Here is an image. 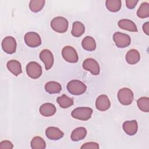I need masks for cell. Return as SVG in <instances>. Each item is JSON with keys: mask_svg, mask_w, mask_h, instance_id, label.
Wrapping results in <instances>:
<instances>
[{"mask_svg": "<svg viewBox=\"0 0 149 149\" xmlns=\"http://www.w3.org/2000/svg\"><path fill=\"white\" fill-rule=\"evenodd\" d=\"M56 102L62 108H68L73 104V100L69 97L66 94H63L58 97L56 99Z\"/></svg>", "mask_w": 149, "mask_h": 149, "instance_id": "obj_23", "label": "cell"}, {"mask_svg": "<svg viewBox=\"0 0 149 149\" xmlns=\"http://www.w3.org/2000/svg\"><path fill=\"white\" fill-rule=\"evenodd\" d=\"M111 106V102L109 98L105 94L99 95L95 101V107L100 111H105L108 110Z\"/></svg>", "mask_w": 149, "mask_h": 149, "instance_id": "obj_12", "label": "cell"}, {"mask_svg": "<svg viewBox=\"0 0 149 149\" xmlns=\"http://www.w3.org/2000/svg\"><path fill=\"white\" fill-rule=\"evenodd\" d=\"M83 68L87 71H90L93 75H98L100 72V68L98 63L93 58H87L83 62Z\"/></svg>", "mask_w": 149, "mask_h": 149, "instance_id": "obj_9", "label": "cell"}, {"mask_svg": "<svg viewBox=\"0 0 149 149\" xmlns=\"http://www.w3.org/2000/svg\"><path fill=\"white\" fill-rule=\"evenodd\" d=\"M93 112V109L89 107H77L72 111L71 116L74 119L85 121L90 119Z\"/></svg>", "mask_w": 149, "mask_h": 149, "instance_id": "obj_3", "label": "cell"}, {"mask_svg": "<svg viewBox=\"0 0 149 149\" xmlns=\"http://www.w3.org/2000/svg\"><path fill=\"white\" fill-rule=\"evenodd\" d=\"M39 111L41 115L45 117H49L54 115L55 113L56 109L53 104L47 102L42 104L40 106Z\"/></svg>", "mask_w": 149, "mask_h": 149, "instance_id": "obj_15", "label": "cell"}, {"mask_svg": "<svg viewBox=\"0 0 149 149\" xmlns=\"http://www.w3.org/2000/svg\"><path fill=\"white\" fill-rule=\"evenodd\" d=\"M126 61L130 65L137 63L140 59V55L139 51L135 49H130L126 55Z\"/></svg>", "mask_w": 149, "mask_h": 149, "instance_id": "obj_19", "label": "cell"}, {"mask_svg": "<svg viewBox=\"0 0 149 149\" xmlns=\"http://www.w3.org/2000/svg\"><path fill=\"white\" fill-rule=\"evenodd\" d=\"M63 58L69 63H76L79 60L78 54L76 49L71 46H66L62 50Z\"/></svg>", "mask_w": 149, "mask_h": 149, "instance_id": "obj_7", "label": "cell"}, {"mask_svg": "<svg viewBox=\"0 0 149 149\" xmlns=\"http://www.w3.org/2000/svg\"><path fill=\"white\" fill-rule=\"evenodd\" d=\"M87 135V130L84 127H79L74 129L70 135L71 140L73 141H78L85 138Z\"/></svg>", "mask_w": 149, "mask_h": 149, "instance_id": "obj_17", "label": "cell"}, {"mask_svg": "<svg viewBox=\"0 0 149 149\" xmlns=\"http://www.w3.org/2000/svg\"><path fill=\"white\" fill-rule=\"evenodd\" d=\"M40 59L44 62L46 70L50 69L54 64V56L51 51L44 49L41 51L39 55Z\"/></svg>", "mask_w": 149, "mask_h": 149, "instance_id": "obj_11", "label": "cell"}, {"mask_svg": "<svg viewBox=\"0 0 149 149\" xmlns=\"http://www.w3.org/2000/svg\"><path fill=\"white\" fill-rule=\"evenodd\" d=\"M113 40L117 47L123 48L128 47L131 42V39L128 34L116 32L113 35Z\"/></svg>", "mask_w": 149, "mask_h": 149, "instance_id": "obj_5", "label": "cell"}, {"mask_svg": "<svg viewBox=\"0 0 149 149\" xmlns=\"http://www.w3.org/2000/svg\"><path fill=\"white\" fill-rule=\"evenodd\" d=\"M137 107L140 110L144 112L149 111V98L147 97H142L137 101Z\"/></svg>", "mask_w": 149, "mask_h": 149, "instance_id": "obj_28", "label": "cell"}, {"mask_svg": "<svg viewBox=\"0 0 149 149\" xmlns=\"http://www.w3.org/2000/svg\"><path fill=\"white\" fill-rule=\"evenodd\" d=\"M26 44L31 48H36L40 46L41 44V37L36 32H28L24 35V37Z\"/></svg>", "mask_w": 149, "mask_h": 149, "instance_id": "obj_8", "label": "cell"}, {"mask_svg": "<svg viewBox=\"0 0 149 149\" xmlns=\"http://www.w3.org/2000/svg\"><path fill=\"white\" fill-rule=\"evenodd\" d=\"M16 40L12 36L5 37L2 41V48L3 50L9 54H12L16 52Z\"/></svg>", "mask_w": 149, "mask_h": 149, "instance_id": "obj_10", "label": "cell"}, {"mask_svg": "<svg viewBox=\"0 0 149 149\" xmlns=\"http://www.w3.org/2000/svg\"><path fill=\"white\" fill-rule=\"evenodd\" d=\"M30 145L33 149H44L46 147L45 141L40 136L33 137L31 141Z\"/></svg>", "mask_w": 149, "mask_h": 149, "instance_id": "obj_25", "label": "cell"}, {"mask_svg": "<svg viewBox=\"0 0 149 149\" xmlns=\"http://www.w3.org/2000/svg\"><path fill=\"white\" fill-rule=\"evenodd\" d=\"M138 0H126V5L127 8L130 9H132L136 6L138 3Z\"/></svg>", "mask_w": 149, "mask_h": 149, "instance_id": "obj_31", "label": "cell"}, {"mask_svg": "<svg viewBox=\"0 0 149 149\" xmlns=\"http://www.w3.org/2000/svg\"><path fill=\"white\" fill-rule=\"evenodd\" d=\"M6 66L8 69L15 76H18L22 72L21 63L18 61L10 60L8 62Z\"/></svg>", "mask_w": 149, "mask_h": 149, "instance_id": "obj_18", "label": "cell"}, {"mask_svg": "<svg viewBox=\"0 0 149 149\" xmlns=\"http://www.w3.org/2000/svg\"><path fill=\"white\" fill-rule=\"evenodd\" d=\"M81 45L84 49L88 51H93L96 48V42L93 37L86 36L83 39Z\"/></svg>", "mask_w": 149, "mask_h": 149, "instance_id": "obj_20", "label": "cell"}, {"mask_svg": "<svg viewBox=\"0 0 149 149\" xmlns=\"http://www.w3.org/2000/svg\"><path fill=\"white\" fill-rule=\"evenodd\" d=\"M67 89L69 93L75 95H81L84 93L87 89L86 84L79 80H72L67 84Z\"/></svg>", "mask_w": 149, "mask_h": 149, "instance_id": "obj_1", "label": "cell"}, {"mask_svg": "<svg viewBox=\"0 0 149 149\" xmlns=\"http://www.w3.org/2000/svg\"><path fill=\"white\" fill-rule=\"evenodd\" d=\"M13 148V145L10 141L4 140L0 143V149H12Z\"/></svg>", "mask_w": 149, "mask_h": 149, "instance_id": "obj_30", "label": "cell"}, {"mask_svg": "<svg viewBox=\"0 0 149 149\" xmlns=\"http://www.w3.org/2000/svg\"><path fill=\"white\" fill-rule=\"evenodd\" d=\"M80 148H84V149H98L99 148V145L97 143L95 142H87L84 144H83Z\"/></svg>", "mask_w": 149, "mask_h": 149, "instance_id": "obj_29", "label": "cell"}, {"mask_svg": "<svg viewBox=\"0 0 149 149\" xmlns=\"http://www.w3.org/2000/svg\"><path fill=\"white\" fill-rule=\"evenodd\" d=\"M143 30L144 33L148 36L149 35V22H147L143 25Z\"/></svg>", "mask_w": 149, "mask_h": 149, "instance_id": "obj_32", "label": "cell"}, {"mask_svg": "<svg viewBox=\"0 0 149 149\" xmlns=\"http://www.w3.org/2000/svg\"><path fill=\"white\" fill-rule=\"evenodd\" d=\"M85 31V27L84 24L79 21H75L73 23L72 29L71 33L73 36L75 37H80Z\"/></svg>", "mask_w": 149, "mask_h": 149, "instance_id": "obj_22", "label": "cell"}, {"mask_svg": "<svg viewBox=\"0 0 149 149\" xmlns=\"http://www.w3.org/2000/svg\"><path fill=\"white\" fill-rule=\"evenodd\" d=\"M137 15L141 19L149 16V3L148 2H143L140 5L137 11Z\"/></svg>", "mask_w": 149, "mask_h": 149, "instance_id": "obj_26", "label": "cell"}, {"mask_svg": "<svg viewBox=\"0 0 149 149\" xmlns=\"http://www.w3.org/2000/svg\"><path fill=\"white\" fill-rule=\"evenodd\" d=\"M118 98L119 102L123 105H129L132 104L134 99L133 91L128 88H123L118 93Z\"/></svg>", "mask_w": 149, "mask_h": 149, "instance_id": "obj_4", "label": "cell"}, {"mask_svg": "<svg viewBox=\"0 0 149 149\" xmlns=\"http://www.w3.org/2000/svg\"><path fill=\"white\" fill-rule=\"evenodd\" d=\"M45 1L44 0H32L30 1L29 8L33 12H38L43 8Z\"/></svg>", "mask_w": 149, "mask_h": 149, "instance_id": "obj_27", "label": "cell"}, {"mask_svg": "<svg viewBox=\"0 0 149 149\" xmlns=\"http://www.w3.org/2000/svg\"><path fill=\"white\" fill-rule=\"evenodd\" d=\"M45 90L49 94H58L61 91L62 87L58 82L51 81L45 84Z\"/></svg>", "mask_w": 149, "mask_h": 149, "instance_id": "obj_21", "label": "cell"}, {"mask_svg": "<svg viewBox=\"0 0 149 149\" xmlns=\"http://www.w3.org/2000/svg\"><path fill=\"white\" fill-rule=\"evenodd\" d=\"M63 135V132L56 127H48L45 130V136L49 140H58L62 138Z\"/></svg>", "mask_w": 149, "mask_h": 149, "instance_id": "obj_13", "label": "cell"}, {"mask_svg": "<svg viewBox=\"0 0 149 149\" xmlns=\"http://www.w3.org/2000/svg\"><path fill=\"white\" fill-rule=\"evenodd\" d=\"M26 72L27 75L33 79L39 78L42 74V68L36 62H30L26 66Z\"/></svg>", "mask_w": 149, "mask_h": 149, "instance_id": "obj_6", "label": "cell"}, {"mask_svg": "<svg viewBox=\"0 0 149 149\" xmlns=\"http://www.w3.org/2000/svg\"><path fill=\"white\" fill-rule=\"evenodd\" d=\"M123 129L124 132L129 136L134 135L138 129V124L136 120H127L123 123Z\"/></svg>", "mask_w": 149, "mask_h": 149, "instance_id": "obj_14", "label": "cell"}, {"mask_svg": "<svg viewBox=\"0 0 149 149\" xmlns=\"http://www.w3.org/2000/svg\"><path fill=\"white\" fill-rule=\"evenodd\" d=\"M68 20L62 16L55 17L51 22V28L59 33H65L68 29Z\"/></svg>", "mask_w": 149, "mask_h": 149, "instance_id": "obj_2", "label": "cell"}, {"mask_svg": "<svg viewBox=\"0 0 149 149\" xmlns=\"http://www.w3.org/2000/svg\"><path fill=\"white\" fill-rule=\"evenodd\" d=\"M118 26L125 30H127L132 32H137V28L136 24L132 20L123 19L120 20L118 23Z\"/></svg>", "mask_w": 149, "mask_h": 149, "instance_id": "obj_16", "label": "cell"}, {"mask_svg": "<svg viewBox=\"0 0 149 149\" xmlns=\"http://www.w3.org/2000/svg\"><path fill=\"white\" fill-rule=\"evenodd\" d=\"M105 5L109 11L117 12L121 8L122 2L120 0H107L105 1Z\"/></svg>", "mask_w": 149, "mask_h": 149, "instance_id": "obj_24", "label": "cell"}]
</instances>
